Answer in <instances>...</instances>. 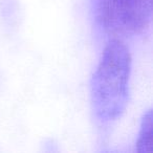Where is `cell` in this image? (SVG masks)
<instances>
[{
	"instance_id": "1",
	"label": "cell",
	"mask_w": 153,
	"mask_h": 153,
	"mask_svg": "<svg viewBox=\"0 0 153 153\" xmlns=\"http://www.w3.org/2000/svg\"><path fill=\"white\" fill-rule=\"evenodd\" d=\"M131 56L122 40L111 39L105 46L91 80V105L102 125L115 122L129 100Z\"/></svg>"
},
{
	"instance_id": "2",
	"label": "cell",
	"mask_w": 153,
	"mask_h": 153,
	"mask_svg": "<svg viewBox=\"0 0 153 153\" xmlns=\"http://www.w3.org/2000/svg\"><path fill=\"white\" fill-rule=\"evenodd\" d=\"M97 21L112 39L140 35L151 21L150 0H94Z\"/></svg>"
},
{
	"instance_id": "3",
	"label": "cell",
	"mask_w": 153,
	"mask_h": 153,
	"mask_svg": "<svg viewBox=\"0 0 153 153\" xmlns=\"http://www.w3.org/2000/svg\"><path fill=\"white\" fill-rule=\"evenodd\" d=\"M135 149L140 153L152 152V111L148 110L143 117Z\"/></svg>"
}]
</instances>
